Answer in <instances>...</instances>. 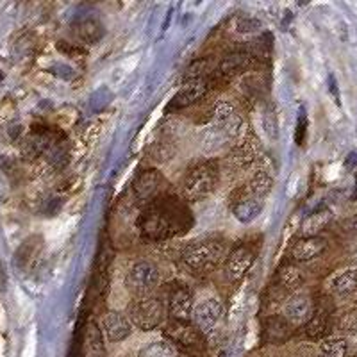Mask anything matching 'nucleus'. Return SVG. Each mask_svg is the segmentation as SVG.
Returning a JSON list of instances; mask_svg holds the SVG:
<instances>
[{
    "label": "nucleus",
    "mask_w": 357,
    "mask_h": 357,
    "mask_svg": "<svg viewBox=\"0 0 357 357\" xmlns=\"http://www.w3.org/2000/svg\"><path fill=\"white\" fill-rule=\"evenodd\" d=\"M161 282L159 268L152 261H138L126 273V288L136 298H146L154 295Z\"/></svg>",
    "instance_id": "39448f33"
},
{
    "label": "nucleus",
    "mask_w": 357,
    "mask_h": 357,
    "mask_svg": "<svg viewBox=\"0 0 357 357\" xmlns=\"http://www.w3.org/2000/svg\"><path fill=\"white\" fill-rule=\"evenodd\" d=\"M220 181V168L215 161H204L184 175L181 183L184 200L188 202H199L207 199L216 190Z\"/></svg>",
    "instance_id": "f03ea898"
},
{
    "label": "nucleus",
    "mask_w": 357,
    "mask_h": 357,
    "mask_svg": "<svg viewBox=\"0 0 357 357\" xmlns=\"http://www.w3.org/2000/svg\"><path fill=\"white\" fill-rule=\"evenodd\" d=\"M167 337H170L172 343H177L184 349H199L202 345V334L197 331V327L191 321L172 320L165 329Z\"/></svg>",
    "instance_id": "9d476101"
},
{
    "label": "nucleus",
    "mask_w": 357,
    "mask_h": 357,
    "mask_svg": "<svg viewBox=\"0 0 357 357\" xmlns=\"http://www.w3.org/2000/svg\"><path fill=\"white\" fill-rule=\"evenodd\" d=\"M138 357H178L177 349L170 341H152L146 347L139 350Z\"/></svg>",
    "instance_id": "bb28decb"
},
{
    "label": "nucleus",
    "mask_w": 357,
    "mask_h": 357,
    "mask_svg": "<svg viewBox=\"0 0 357 357\" xmlns=\"http://www.w3.org/2000/svg\"><path fill=\"white\" fill-rule=\"evenodd\" d=\"M190 215L188 207L177 199L165 197L152 200L151 204H146L138 220L142 238L146 241L174 238L190 227Z\"/></svg>",
    "instance_id": "f257e3e1"
},
{
    "label": "nucleus",
    "mask_w": 357,
    "mask_h": 357,
    "mask_svg": "<svg viewBox=\"0 0 357 357\" xmlns=\"http://www.w3.org/2000/svg\"><path fill=\"white\" fill-rule=\"evenodd\" d=\"M263 126L268 134V138L270 139L277 138V114H275V107L273 106H268L266 109H264Z\"/></svg>",
    "instance_id": "7c9ffc66"
},
{
    "label": "nucleus",
    "mask_w": 357,
    "mask_h": 357,
    "mask_svg": "<svg viewBox=\"0 0 357 357\" xmlns=\"http://www.w3.org/2000/svg\"><path fill=\"white\" fill-rule=\"evenodd\" d=\"M331 215L329 209H320V211L309 215V218L302 223V238H311V236H318V232L324 231L329 225Z\"/></svg>",
    "instance_id": "5701e85b"
},
{
    "label": "nucleus",
    "mask_w": 357,
    "mask_h": 357,
    "mask_svg": "<svg viewBox=\"0 0 357 357\" xmlns=\"http://www.w3.org/2000/svg\"><path fill=\"white\" fill-rule=\"evenodd\" d=\"M289 331H291V325L284 317H279V314L270 317L264 321V341L266 343H282L288 340Z\"/></svg>",
    "instance_id": "412c9836"
},
{
    "label": "nucleus",
    "mask_w": 357,
    "mask_h": 357,
    "mask_svg": "<svg viewBox=\"0 0 357 357\" xmlns=\"http://www.w3.org/2000/svg\"><path fill=\"white\" fill-rule=\"evenodd\" d=\"M343 229H345L347 232H352V234H357V215L350 216V218H347L345 222H343Z\"/></svg>",
    "instance_id": "2f4dec72"
},
{
    "label": "nucleus",
    "mask_w": 357,
    "mask_h": 357,
    "mask_svg": "<svg viewBox=\"0 0 357 357\" xmlns=\"http://www.w3.org/2000/svg\"><path fill=\"white\" fill-rule=\"evenodd\" d=\"M161 183L162 177L155 170L142 172L132 184V195L136 202L151 204L152 200H155Z\"/></svg>",
    "instance_id": "4468645a"
},
{
    "label": "nucleus",
    "mask_w": 357,
    "mask_h": 357,
    "mask_svg": "<svg viewBox=\"0 0 357 357\" xmlns=\"http://www.w3.org/2000/svg\"><path fill=\"white\" fill-rule=\"evenodd\" d=\"M334 325H336L340 331H349L354 333L357 329V309H343L341 312H337Z\"/></svg>",
    "instance_id": "c85d7f7f"
},
{
    "label": "nucleus",
    "mask_w": 357,
    "mask_h": 357,
    "mask_svg": "<svg viewBox=\"0 0 357 357\" xmlns=\"http://www.w3.org/2000/svg\"><path fill=\"white\" fill-rule=\"evenodd\" d=\"M320 352L324 357H349V341L345 337H325Z\"/></svg>",
    "instance_id": "a878e982"
},
{
    "label": "nucleus",
    "mask_w": 357,
    "mask_h": 357,
    "mask_svg": "<svg viewBox=\"0 0 357 357\" xmlns=\"http://www.w3.org/2000/svg\"><path fill=\"white\" fill-rule=\"evenodd\" d=\"M102 333L111 343H120L132 334V324L120 311H107L102 320Z\"/></svg>",
    "instance_id": "ddd939ff"
},
{
    "label": "nucleus",
    "mask_w": 357,
    "mask_h": 357,
    "mask_svg": "<svg viewBox=\"0 0 357 357\" xmlns=\"http://www.w3.org/2000/svg\"><path fill=\"white\" fill-rule=\"evenodd\" d=\"M102 36H104V27H102L100 22L93 20V18H88L77 25V38L82 43L93 45L100 41Z\"/></svg>",
    "instance_id": "393cba45"
},
{
    "label": "nucleus",
    "mask_w": 357,
    "mask_h": 357,
    "mask_svg": "<svg viewBox=\"0 0 357 357\" xmlns=\"http://www.w3.org/2000/svg\"><path fill=\"white\" fill-rule=\"evenodd\" d=\"M273 190V177L268 172L264 170H257L256 174L252 175L250 183H248L247 191L250 193L254 199L261 200L263 202Z\"/></svg>",
    "instance_id": "4be33fe9"
},
{
    "label": "nucleus",
    "mask_w": 357,
    "mask_h": 357,
    "mask_svg": "<svg viewBox=\"0 0 357 357\" xmlns=\"http://www.w3.org/2000/svg\"><path fill=\"white\" fill-rule=\"evenodd\" d=\"M213 82L209 81L207 77L202 79H191V81L184 82V86L178 89V93L174 97V102H172V106L175 109H183V107L193 106L199 100H202L207 93H209V89H211Z\"/></svg>",
    "instance_id": "f8f14e48"
},
{
    "label": "nucleus",
    "mask_w": 357,
    "mask_h": 357,
    "mask_svg": "<svg viewBox=\"0 0 357 357\" xmlns=\"http://www.w3.org/2000/svg\"><path fill=\"white\" fill-rule=\"evenodd\" d=\"M331 293L337 298L354 295L357 291V268H345L331 280Z\"/></svg>",
    "instance_id": "6ab92c4d"
},
{
    "label": "nucleus",
    "mask_w": 357,
    "mask_h": 357,
    "mask_svg": "<svg viewBox=\"0 0 357 357\" xmlns=\"http://www.w3.org/2000/svg\"><path fill=\"white\" fill-rule=\"evenodd\" d=\"M225 257V245L218 240H202L188 245L183 252V261L193 273L213 272Z\"/></svg>",
    "instance_id": "7ed1b4c3"
},
{
    "label": "nucleus",
    "mask_w": 357,
    "mask_h": 357,
    "mask_svg": "<svg viewBox=\"0 0 357 357\" xmlns=\"http://www.w3.org/2000/svg\"><path fill=\"white\" fill-rule=\"evenodd\" d=\"M168 314L167 304L159 296H146V298H136L127 307V318L136 329L143 333H151L161 327Z\"/></svg>",
    "instance_id": "20e7f679"
},
{
    "label": "nucleus",
    "mask_w": 357,
    "mask_h": 357,
    "mask_svg": "<svg viewBox=\"0 0 357 357\" xmlns=\"http://www.w3.org/2000/svg\"><path fill=\"white\" fill-rule=\"evenodd\" d=\"M254 261H256V256L248 247L234 248L223 261V275L231 284L241 282L254 266Z\"/></svg>",
    "instance_id": "0eeeda50"
},
{
    "label": "nucleus",
    "mask_w": 357,
    "mask_h": 357,
    "mask_svg": "<svg viewBox=\"0 0 357 357\" xmlns=\"http://www.w3.org/2000/svg\"><path fill=\"white\" fill-rule=\"evenodd\" d=\"M334 325V314L331 309L327 307H318L314 309L312 317L309 318L307 324L304 325L305 336L309 340H325L327 334L331 333Z\"/></svg>",
    "instance_id": "f3484780"
},
{
    "label": "nucleus",
    "mask_w": 357,
    "mask_h": 357,
    "mask_svg": "<svg viewBox=\"0 0 357 357\" xmlns=\"http://www.w3.org/2000/svg\"><path fill=\"white\" fill-rule=\"evenodd\" d=\"M257 158V149L256 143L250 142V139H241L240 143H236L232 146V151L227 155V165L232 167L234 170H245L256 161Z\"/></svg>",
    "instance_id": "a211bd4d"
},
{
    "label": "nucleus",
    "mask_w": 357,
    "mask_h": 357,
    "mask_svg": "<svg viewBox=\"0 0 357 357\" xmlns=\"http://www.w3.org/2000/svg\"><path fill=\"white\" fill-rule=\"evenodd\" d=\"M304 284V275H302L301 268L296 264L288 263L277 270V286L284 291H289V295L302 288Z\"/></svg>",
    "instance_id": "aec40b11"
},
{
    "label": "nucleus",
    "mask_w": 357,
    "mask_h": 357,
    "mask_svg": "<svg viewBox=\"0 0 357 357\" xmlns=\"http://www.w3.org/2000/svg\"><path fill=\"white\" fill-rule=\"evenodd\" d=\"M223 314H225V307H223L222 301L209 296L206 301L199 302L193 309V317H191V324L195 325L202 336L211 334L216 329V325L222 321Z\"/></svg>",
    "instance_id": "423d86ee"
},
{
    "label": "nucleus",
    "mask_w": 357,
    "mask_h": 357,
    "mask_svg": "<svg viewBox=\"0 0 357 357\" xmlns=\"http://www.w3.org/2000/svg\"><path fill=\"white\" fill-rule=\"evenodd\" d=\"M236 114L234 106L227 100H218L215 106L211 107V126H218V123H225L229 120H232Z\"/></svg>",
    "instance_id": "cd10ccee"
},
{
    "label": "nucleus",
    "mask_w": 357,
    "mask_h": 357,
    "mask_svg": "<svg viewBox=\"0 0 357 357\" xmlns=\"http://www.w3.org/2000/svg\"><path fill=\"white\" fill-rule=\"evenodd\" d=\"M252 66H254V56L250 52H232L220 61L216 73H218V77L231 79L248 72Z\"/></svg>",
    "instance_id": "dca6fc26"
},
{
    "label": "nucleus",
    "mask_w": 357,
    "mask_h": 357,
    "mask_svg": "<svg viewBox=\"0 0 357 357\" xmlns=\"http://www.w3.org/2000/svg\"><path fill=\"white\" fill-rule=\"evenodd\" d=\"M195 296L193 291L186 286H175L168 295L167 309L172 320L178 321H190L193 317V309H195Z\"/></svg>",
    "instance_id": "1a4fd4ad"
},
{
    "label": "nucleus",
    "mask_w": 357,
    "mask_h": 357,
    "mask_svg": "<svg viewBox=\"0 0 357 357\" xmlns=\"http://www.w3.org/2000/svg\"><path fill=\"white\" fill-rule=\"evenodd\" d=\"M327 248V240L321 236H311V238H301L296 240L295 245L289 250V256L295 263H309V261L317 259Z\"/></svg>",
    "instance_id": "2eb2a0df"
},
{
    "label": "nucleus",
    "mask_w": 357,
    "mask_h": 357,
    "mask_svg": "<svg viewBox=\"0 0 357 357\" xmlns=\"http://www.w3.org/2000/svg\"><path fill=\"white\" fill-rule=\"evenodd\" d=\"M263 24H261L257 18H252V17H240L236 20V31L241 34H252V33H257L261 31Z\"/></svg>",
    "instance_id": "c756f323"
},
{
    "label": "nucleus",
    "mask_w": 357,
    "mask_h": 357,
    "mask_svg": "<svg viewBox=\"0 0 357 357\" xmlns=\"http://www.w3.org/2000/svg\"><path fill=\"white\" fill-rule=\"evenodd\" d=\"M302 114H301V120H298V136H296V142H298V145H302V142H304V136H302V132L305 134V116H302Z\"/></svg>",
    "instance_id": "473e14b6"
},
{
    "label": "nucleus",
    "mask_w": 357,
    "mask_h": 357,
    "mask_svg": "<svg viewBox=\"0 0 357 357\" xmlns=\"http://www.w3.org/2000/svg\"><path fill=\"white\" fill-rule=\"evenodd\" d=\"M231 209L232 215H234V218L238 222L243 223V225H248V223L259 218V215L263 213V202L254 199L247 191V188H245V190L238 191L234 195Z\"/></svg>",
    "instance_id": "9b49d317"
},
{
    "label": "nucleus",
    "mask_w": 357,
    "mask_h": 357,
    "mask_svg": "<svg viewBox=\"0 0 357 357\" xmlns=\"http://www.w3.org/2000/svg\"><path fill=\"white\" fill-rule=\"evenodd\" d=\"M354 336H356V337H357V329H356V331H354Z\"/></svg>",
    "instance_id": "72a5a7b5"
},
{
    "label": "nucleus",
    "mask_w": 357,
    "mask_h": 357,
    "mask_svg": "<svg viewBox=\"0 0 357 357\" xmlns=\"http://www.w3.org/2000/svg\"><path fill=\"white\" fill-rule=\"evenodd\" d=\"M86 350H88V357H106L102 329H98L95 321H91L88 325V331H86Z\"/></svg>",
    "instance_id": "b1692460"
},
{
    "label": "nucleus",
    "mask_w": 357,
    "mask_h": 357,
    "mask_svg": "<svg viewBox=\"0 0 357 357\" xmlns=\"http://www.w3.org/2000/svg\"><path fill=\"white\" fill-rule=\"evenodd\" d=\"M186 357H195V356H186Z\"/></svg>",
    "instance_id": "f704fd0d"
},
{
    "label": "nucleus",
    "mask_w": 357,
    "mask_h": 357,
    "mask_svg": "<svg viewBox=\"0 0 357 357\" xmlns=\"http://www.w3.org/2000/svg\"><path fill=\"white\" fill-rule=\"evenodd\" d=\"M312 312H314L312 298L304 289H298V291L288 295L284 307H282V317L289 321V325H295V327L307 324Z\"/></svg>",
    "instance_id": "6e6552de"
}]
</instances>
